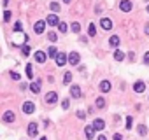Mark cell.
Masks as SVG:
<instances>
[{
	"label": "cell",
	"mask_w": 149,
	"mask_h": 140,
	"mask_svg": "<svg viewBox=\"0 0 149 140\" xmlns=\"http://www.w3.org/2000/svg\"><path fill=\"white\" fill-rule=\"evenodd\" d=\"M46 25L48 23L44 21V19H39L35 25H33V32L37 33V35H40V33H44V30H46Z\"/></svg>",
	"instance_id": "obj_1"
},
{
	"label": "cell",
	"mask_w": 149,
	"mask_h": 140,
	"mask_svg": "<svg viewBox=\"0 0 149 140\" xmlns=\"http://www.w3.org/2000/svg\"><path fill=\"white\" fill-rule=\"evenodd\" d=\"M67 61L74 67V65H79V61H81V54L79 53H76V51H72L69 56H67Z\"/></svg>",
	"instance_id": "obj_2"
},
{
	"label": "cell",
	"mask_w": 149,
	"mask_h": 140,
	"mask_svg": "<svg viewBox=\"0 0 149 140\" xmlns=\"http://www.w3.org/2000/svg\"><path fill=\"white\" fill-rule=\"evenodd\" d=\"M54 61H56V65H58V67H63V65L67 63V54H65V53H56Z\"/></svg>",
	"instance_id": "obj_3"
},
{
	"label": "cell",
	"mask_w": 149,
	"mask_h": 140,
	"mask_svg": "<svg viewBox=\"0 0 149 140\" xmlns=\"http://www.w3.org/2000/svg\"><path fill=\"white\" fill-rule=\"evenodd\" d=\"M119 9H121L123 12H130V11L133 9V4L130 2V0H121V4H119Z\"/></svg>",
	"instance_id": "obj_4"
},
{
	"label": "cell",
	"mask_w": 149,
	"mask_h": 140,
	"mask_svg": "<svg viewBox=\"0 0 149 140\" xmlns=\"http://www.w3.org/2000/svg\"><path fill=\"white\" fill-rule=\"evenodd\" d=\"M2 119H4L5 123H14V121H16V114H14L12 110H5L4 116H2Z\"/></svg>",
	"instance_id": "obj_5"
},
{
	"label": "cell",
	"mask_w": 149,
	"mask_h": 140,
	"mask_svg": "<svg viewBox=\"0 0 149 140\" xmlns=\"http://www.w3.org/2000/svg\"><path fill=\"white\" fill-rule=\"evenodd\" d=\"M100 27H102V30H112V21L109 18H102L100 19Z\"/></svg>",
	"instance_id": "obj_6"
},
{
	"label": "cell",
	"mask_w": 149,
	"mask_h": 140,
	"mask_svg": "<svg viewBox=\"0 0 149 140\" xmlns=\"http://www.w3.org/2000/svg\"><path fill=\"white\" fill-rule=\"evenodd\" d=\"M91 126H93V130H95V131H102V130L105 128V121L97 118V119L93 121V124H91Z\"/></svg>",
	"instance_id": "obj_7"
},
{
	"label": "cell",
	"mask_w": 149,
	"mask_h": 140,
	"mask_svg": "<svg viewBox=\"0 0 149 140\" xmlns=\"http://www.w3.org/2000/svg\"><path fill=\"white\" fill-rule=\"evenodd\" d=\"M56 100H58V93H54V91H49L48 95H46V102H48L49 105L56 103Z\"/></svg>",
	"instance_id": "obj_8"
},
{
	"label": "cell",
	"mask_w": 149,
	"mask_h": 140,
	"mask_svg": "<svg viewBox=\"0 0 149 140\" xmlns=\"http://www.w3.org/2000/svg\"><path fill=\"white\" fill-rule=\"evenodd\" d=\"M133 91H135V93H144V91H146V82H144V81H137V82L133 84Z\"/></svg>",
	"instance_id": "obj_9"
},
{
	"label": "cell",
	"mask_w": 149,
	"mask_h": 140,
	"mask_svg": "<svg viewBox=\"0 0 149 140\" xmlns=\"http://www.w3.org/2000/svg\"><path fill=\"white\" fill-rule=\"evenodd\" d=\"M46 60H48V54H46L44 51H37V53H35V61H37V63H44Z\"/></svg>",
	"instance_id": "obj_10"
},
{
	"label": "cell",
	"mask_w": 149,
	"mask_h": 140,
	"mask_svg": "<svg viewBox=\"0 0 149 140\" xmlns=\"http://www.w3.org/2000/svg\"><path fill=\"white\" fill-rule=\"evenodd\" d=\"M46 23H48V25H51V27H56L58 23H60V19H58V16H56V14H49V16H48V19H46Z\"/></svg>",
	"instance_id": "obj_11"
},
{
	"label": "cell",
	"mask_w": 149,
	"mask_h": 140,
	"mask_svg": "<svg viewBox=\"0 0 149 140\" xmlns=\"http://www.w3.org/2000/svg\"><path fill=\"white\" fill-rule=\"evenodd\" d=\"M33 110H35L33 102H25V103H23V112H25V114H32Z\"/></svg>",
	"instance_id": "obj_12"
},
{
	"label": "cell",
	"mask_w": 149,
	"mask_h": 140,
	"mask_svg": "<svg viewBox=\"0 0 149 140\" xmlns=\"http://www.w3.org/2000/svg\"><path fill=\"white\" fill-rule=\"evenodd\" d=\"M70 95H72V98H81V88L76 86V84H72V88H70Z\"/></svg>",
	"instance_id": "obj_13"
},
{
	"label": "cell",
	"mask_w": 149,
	"mask_h": 140,
	"mask_svg": "<svg viewBox=\"0 0 149 140\" xmlns=\"http://www.w3.org/2000/svg\"><path fill=\"white\" fill-rule=\"evenodd\" d=\"M37 131H39L37 123H30V124H28V135H30V137H35V135H37Z\"/></svg>",
	"instance_id": "obj_14"
},
{
	"label": "cell",
	"mask_w": 149,
	"mask_h": 140,
	"mask_svg": "<svg viewBox=\"0 0 149 140\" xmlns=\"http://www.w3.org/2000/svg\"><path fill=\"white\" fill-rule=\"evenodd\" d=\"M100 91L109 93V91H111V82H109V81H102V82H100Z\"/></svg>",
	"instance_id": "obj_15"
},
{
	"label": "cell",
	"mask_w": 149,
	"mask_h": 140,
	"mask_svg": "<svg viewBox=\"0 0 149 140\" xmlns=\"http://www.w3.org/2000/svg\"><path fill=\"white\" fill-rule=\"evenodd\" d=\"M84 135H86V138H93L95 137V130H93V126H86V128H84Z\"/></svg>",
	"instance_id": "obj_16"
},
{
	"label": "cell",
	"mask_w": 149,
	"mask_h": 140,
	"mask_svg": "<svg viewBox=\"0 0 149 140\" xmlns=\"http://www.w3.org/2000/svg\"><path fill=\"white\" fill-rule=\"evenodd\" d=\"M30 89H32L33 93H40V81L32 82V84H30Z\"/></svg>",
	"instance_id": "obj_17"
},
{
	"label": "cell",
	"mask_w": 149,
	"mask_h": 140,
	"mask_svg": "<svg viewBox=\"0 0 149 140\" xmlns=\"http://www.w3.org/2000/svg\"><path fill=\"white\" fill-rule=\"evenodd\" d=\"M56 27H58V30H60L61 33H67V32H69V27H67V23H63V21H60Z\"/></svg>",
	"instance_id": "obj_18"
},
{
	"label": "cell",
	"mask_w": 149,
	"mask_h": 140,
	"mask_svg": "<svg viewBox=\"0 0 149 140\" xmlns=\"http://www.w3.org/2000/svg\"><path fill=\"white\" fill-rule=\"evenodd\" d=\"M109 44L112 46V48H118V46H119V37H118V35H112V37L109 39Z\"/></svg>",
	"instance_id": "obj_19"
},
{
	"label": "cell",
	"mask_w": 149,
	"mask_h": 140,
	"mask_svg": "<svg viewBox=\"0 0 149 140\" xmlns=\"http://www.w3.org/2000/svg\"><path fill=\"white\" fill-rule=\"evenodd\" d=\"M88 33H90V37H95V35H97V27L93 25V23H90V27H88Z\"/></svg>",
	"instance_id": "obj_20"
},
{
	"label": "cell",
	"mask_w": 149,
	"mask_h": 140,
	"mask_svg": "<svg viewBox=\"0 0 149 140\" xmlns=\"http://www.w3.org/2000/svg\"><path fill=\"white\" fill-rule=\"evenodd\" d=\"M114 60H116V61H123V60H125V54L116 49V51H114Z\"/></svg>",
	"instance_id": "obj_21"
},
{
	"label": "cell",
	"mask_w": 149,
	"mask_h": 140,
	"mask_svg": "<svg viewBox=\"0 0 149 140\" xmlns=\"http://www.w3.org/2000/svg\"><path fill=\"white\" fill-rule=\"evenodd\" d=\"M95 105H97L98 109H103V107H105V98L98 97V98H97V102H95Z\"/></svg>",
	"instance_id": "obj_22"
},
{
	"label": "cell",
	"mask_w": 149,
	"mask_h": 140,
	"mask_svg": "<svg viewBox=\"0 0 149 140\" xmlns=\"http://www.w3.org/2000/svg\"><path fill=\"white\" fill-rule=\"evenodd\" d=\"M25 70H27V77H28V79H32V77H33V67H32V65L28 63Z\"/></svg>",
	"instance_id": "obj_23"
},
{
	"label": "cell",
	"mask_w": 149,
	"mask_h": 140,
	"mask_svg": "<svg viewBox=\"0 0 149 140\" xmlns=\"http://www.w3.org/2000/svg\"><path fill=\"white\" fill-rule=\"evenodd\" d=\"M49 7H51V11H53V12H60V4H58V2H51V4H49Z\"/></svg>",
	"instance_id": "obj_24"
},
{
	"label": "cell",
	"mask_w": 149,
	"mask_h": 140,
	"mask_svg": "<svg viewBox=\"0 0 149 140\" xmlns=\"http://www.w3.org/2000/svg\"><path fill=\"white\" fill-rule=\"evenodd\" d=\"M70 81H72V72H65V75H63V82L69 84Z\"/></svg>",
	"instance_id": "obj_25"
},
{
	"label": "cell",
	"mask_w": 149,
	"mask_h": 140,
	"mask_svg": "<svg viewBox=\"0 0 149 140\" xmlns=\"http://www.w3.org/2000/svg\"><path fill=\"white\" fill-rule=\"evenodd\" d=\"M21 53H23V56H28V54H30V46L25 44L23 48H21Z\"/></svg>",
	"instance_id": "obj_26"
},
{
	"label": "cell",
	"mask_w": 149,
	"mask_h": 140,
	"mask_svg": "<svg viewBox=\"0 0 149 140\" xmlns=\"http://www.w3.org/2000/svg\"><path fill=\"white\" fill-rule=\"evenodd\" d=\"M72 32H74V33H79V32H81V25H79L77 21L72 23Z\"/></svg>",
	"instance_id": "obj_27"
},
{
	"label": "cell",
	"mask_w": 149,
	"mask_h": 140,
	"mask_svg": "<svg viewBox=\"0 0 149 140\" xmlns=\"http://www.w3.org/2000/svg\"><path fill=\"white\" fill-rule=\"evenodd\" d=\"M56 53H58V51H56V48H54V46H51L49 51H48V54H49L51 58H54V56H56Z\"/></svg>",
	"instance_id": "obj_28"
},
{
	"label": "cell",
	"mask_w": 149,
	"mask_h": 140,
	"mask_svg": "<svg viewBox=\"0 0 149 140\" xmlns=\"http://www.w3.org/2000/svg\"><path fill=\"white\" fill-rule=\"evenodd\" d=\"M48 39H49L51 42H56V39H58V35H56L54 32H49V33H48Z\"/></svg>",
	"instance_id": "obj_29"
},
{
	"label": "cell",
	"mask_w": 149,
	"mask_h": 140,
	"mask_svg": "<svg viewBox=\"0 0 149 140\" xmlns=\"http://www.w3.org/2000/svg\"><path fill=\"white\" fill-rule=\"evenodd\" d=\"M146 133H147V128H146L144 124H140V126H139V135H140V137H144Z\"/></svg>",
	"instance_id": "obj_30"
},
{
	"label": "cell",
	"mask_w": 149,
	"mask_h": 140,
	"mask_svg": "<svg viewBox=\"0 0 149 140\" xmlns=\"http://www.w3.org/2000/svg\"><path fill=\"white\" fill-rule=\"evenodd\" d=\"M132 124H133V118H132V116H128V118H126V128H132Z\"/></svg>",
	"instance_id": "obj_31"
},
{
	"label": "cell",
	"mask_w": 149,
	"mask_h": 140,
	"mask_svg": "<svg viewBox=\"0 0 149 140\" xmlns=\"http://www.w3.org/2000/svg\"><path fill=\"white\" fill-rule=\"evenodd\" d=\"M11 16H12L11 11H5V12H4V21H11Z\"/></svg>",
	"instance_id": "obj_32"
},
{
	"label": "cell",
	"mask_w": 149,
	"mask_h": 140,
	"mask_svg": "<svg viewBox=\"0 0 149 140\" xmlns=\"http://www.w3.org/2000/svg\"><path fill=\"white\" fill-rule=\"evenodd\" d=\"M61 107H63V109L67 110V109L70 107V102H69V100H63V102H61Z\"/></svg>",
	"instance_id": "obj_33"
},
{
	"label": "cell",
	"mask_w": 149,
	"mask_h": 140,
	"mask_svg": "<svg viewBox=\"0 0 149 140\" xmlns=\"http://www.w3.org/2000/svg\"><path fill=\"white\" fill-rule=\"evenodd\" d=\"M77 118L79 119H84V118H86V114H84L82 110H77Z\"/></svg>",
	"instance_id": "obj_34"
},
{
	"label": "cell",
	"mask_w": 149,
	"mask_h": 140,
	"mask_svg": "<svg viewBox=\"0 0 149 140\" xmlns=\"http://www.w3.org/2000/svg\"><path fill=\"white\" fill-rule=\"evenodd\" d=\"M11 77H12L14 81H19V74H18V72H11Z\"/></svg>",
	"instance_id": "obj_35"
},
{
	"label": "cell",
	"mask_w": 149,
	"mask_h": 140,
	"mask_svg": "<svg viewBox=\"0 0 149 140\" xmlns=\"http://www.w3.org/2000/svg\"><path fill=\"white\" fill-rule=\"evenodd\" d=\"M14 32H21V23H19V21L14 25Z\"/></svg>",
	"instance_id": "obj_36"
},
{
	"label": "cell",
	"mask_w": 149,
	"mask_h": 140,
	"mask_svg": "<svg viewBox=\"0 0 149 140\" xmlns=\"http://www.w3.org/2000/svg\"><path fill=\"white\" fill-rule=\"evenodd\" d=\"M112 140H123V137H121L119 133H114V135H112Z\"/></svg>",
	"instance_id": "obj_37"
},
{
	"label": "cell",
	"mask_w": 149,
	"mask_h": 140,
	"mask_svg": "<svg viewBox=\"0 0 149 140\" xmlns=\"http://www.w3.org/2000/svg\"><path fill=\"white\" fill-rule=\"evenodd\" d=\"M144 63H147V65H149V53H146V54H144Z\"/></svg>",
	"instance_id": "obj_38"
},
{
	"label": "cell",
	"mask_w": 149,
	"mask_h": 140,
	"mask_svg": "<svg viewBox=\"0 0 149 140\" xmlns=\"http://www.w3.org/2000/svg\"><path fill=\"white\" fill-rule=\"evenodd\" d=\"M97 140H107V138H105V137H103V135H100V137H98V138H97Z\"/></svg>",
	"instance_id": "obj_39"
},
{
	"label": "cell",
	"mask_w": 149,
	"mask_h": 140,
	"mask_svg": "<svg viewBox=\"0 0 149 140\" xmlns=\"http://www.w3.org/2000/svg\"><path fill=\"white\" fill-rule=\"evenodd\" d=\"M146 33L149 35V25H146Z\"/></svg>",
	"instance_id": "obj_40"
},
{
	"label": "cell",
	"mask_w": 149,
	"mask_h": 140,
	"mask_svg": "<svg viewBox=\"0 0 149 140\" xmlns=\"http://www.w3.org/2000/svg\"><path fill=\"white\" fill-rule=\"evenodd\" d=\"M39 140H48V138H46V137H40V138H39Z\"/></svg>",
	"instance_id": "obj_41"
},
{
	"label": "cell",
	"mask_w": 149,
	"mask_h": 140,
	"mask_svg": "<svg viewBox=\"0 0 149 140\" xmlns=\"http://www.w3.org/2000/svg\"><path fill=\"white\" fill-rule=\"evenodd\" d=\"M63 2H67V4H69V2H72V0H63Z\"/></svg>",
	"instance_id": "obj_42"
},
{
	"label": "cell",
	"mask_w": 149,
	"mask_h": 140,
	"mask_svg": "<svg viewBox=\"0 0 149 140\" xmlns=\"http://www.w3.org/2000/svg\"><path fill=\"white\" fill-rule=\"evenodd\" d=\"M147 12H149V5H147Z\"/></svg>",
	"instance_id": "obj_43"
}]
</instances>
